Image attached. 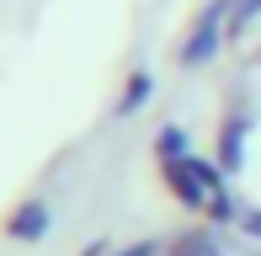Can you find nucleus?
<instances>
[{"instance_id":"1","label":"nucleus","mask_w":261,"mask_h":256,"mask_svg":"<svg viewBox=\"0 0 261 256\" xmlns=\"http://www.w3.org/2000/svg\"><path fill=\"white\" fill-rule=\"evenodd\" d=\"M224 6H229V0H213V11H203V16L192 21V38L181 43V64H187V69H197L203 59H213L219 32H224Z\"/></svg>"},{"instance_id":"2","label":"nucleus","mask_w":261,"mask_h":256,"mask_svg":"<svg viewBox=\"0 0 261 256\" xmlns=\"http://www.w3.org/2000/svg\"><path fill=\"white\" fill-rule=\"evenodd\" d=\"M6 229H11L16 240H38L43 229H48V208H43L38 197H27V203H21L16 214H11V224H6Z\"/></svg>"},{"instance_id":"3","label":"nucleus","mask_w":261,"mask_h":256,"mask_svg":"<svg viewBox=\"0 0 261 256\" xmlns=\"http://www.w3.org/2000/svg\"><path fill=\"white\" fill-rule=\"evenodd\" d=\"M144 96H149V75L139 69V75L128 80V91L117 96V112H123V118H128V112H139V107H144Z\"/></svg>"}]
</instances>
